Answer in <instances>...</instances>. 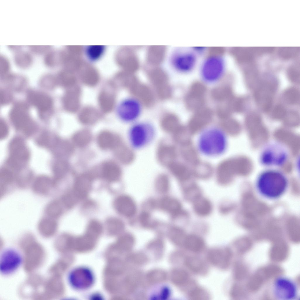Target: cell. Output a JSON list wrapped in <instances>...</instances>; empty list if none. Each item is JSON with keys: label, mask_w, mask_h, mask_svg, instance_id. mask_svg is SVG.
Segmentation results:
<instances>
[{"label": "cell", "mask_w": 300, "mask_h": 300, "mask_svg": "<svg viewBox=\"0 0 300 300\" xmlns=\"http://www.w3.org/2000/svg\"><path fill=\"white\" fill-rule=\"evenodd\" d=\"M275 88L274 83L265 82L261 83L256 90L255 99L258 107L263 111L267 112L270 109Z\"/></svg>", "instance_id": "cell-9"}, {"label": "cell", "mask_w": 300, "mask_h": 300, "mask_svg": "<svg viewBox=\"0 0 300 300\" xmlns=\"http://www.w3.org/2000/svg\"><path fill=\"white\" fill-rule=\"evenodd\" d=\"M193 210L196 214L201 217L209 215L212 210V205L210 201L202 196L193 202Z\"/></svg>", "instance_id": "cell-20"}, {"label": "cell", "mask_w": 300, "mask_h": 300, "mask_svg": "<svg viewBox=\"0 0 300 300\" xmlns=\"http://www.w3.org/2000/svg\"><path fill=\"white\" fill-rule=\"evenodd\" d=\"M175 152L174 147L170 145H164L161 146L158 151V159L162 165L167 167L174 162Z\"/></svg>", "instance_id": "cell-21"}, {"label": "cell", "mask_w": 300, "mask_h": 300, "mask_svg": "<svg viewBox=\"0 0 300 300\" xmlns=\"http://www.w3.org/2000/svg\"><path fill=\"white\" fill-rule=\"evenodd\" d=\"M99 147L104 150H115L122 143L118 135L108 131H103L99 134L97 138Z\"/></svg>", "instance_id": "cell-16"}, {"label": "cell", "mask_w": 300, "mask_h": 300, "mask_svg": "<svg viewBox=\"0 0 300 300\" xmlns=\"http://www.w3.org/2000/svg\"><path fill=\"white\" fill-rule=\"evenodd\" d=\"M272 113L274 116L279 117L286 114V112L283 106L281 105H277L274 108Z\"/></svg>", "instance_id": "cell-41"}, {"label": "cell", "mask_w": 300, "mask_h": 300, "mask_svg": "<svg viewBox=\"0 0 300 300\" xmlns=\"http://www.w3.org/2000/svg\"><path fill=\"white\" fill-rule=\"evenodd\" d=\"M92 138L91 134L88 130H80L76 133L73 137V140L76 145L83 147L89 143Z\"/></svg>", "instance_id": "cell-27"}, {"label": "cell", "mask_w": 300, "mask_h": 300, "mask_svg": "<svg viewBox=\"0 0 300 300\" xmlns=\"http://www.w3.org/2000/svg\"><path fill=\"white\" fill-rule=\"evenodd\" d=\"M100 170L101 176L110 182L118 181L121 175V169L118 165L112 161L105 162L101 166Z\"/></svg>", "instance_id": "cell-17"}, {"label": "cell", "mask_w": 300, "mask_h": 300, "mask_svg": "<svg viewBox=\"0 0 300 300\" xmlns=\"http://www.w3.org/2000/svg\"><path fill=\"white\" fill-rule=\"evenodd\" d=\"M225 69V63L222 58L218 57H211L202 63L200 74L203 81L212 84L216 82L221 78Z\"/></svg>", "instance_id": "cell-5"}, {"label": "cell", "mask_w": 300, "mask_h": 300, "mask_svg": "<svg viewBox=\"0 0 300 300\" xmlns=\"http://www.w3.org/2000/svg\"><path fill=\"white\" fill-rule=\"evenodd\" d=\"M13 60L18 66L25 68L30 66L33 60V55L29 51L22 50L14 53Z\"/></svg>", "instance_id": "cell-24"}, {"label": "cell", "mask_w": 300, "mask_h": 300, "mask_svg": "<svg viewBox=\"0 0 300 300\" xmlns=\"http://www.w3.org/2000/svg\"><path fill=\"white\" fill-rule=\"evenodd\" d=\"M196 62L195 55L192 53L180 49L175 50L171 57V67L176 71L181 73L191 72Z\"/></svg>", "instance_id": "cell-8"}, {"label": "cell", "mask_w": 300, "mask_h": 300, "mask_svg": "<svg viewBox=\"0 0 300 300\" xmlns=\"http://www.w3.org/2000/svg\"><path fill=\"white\" fill-rule=\"evenodd\" d=\"M185 265L188 270L198 275L207 274L209 269L207 262L202 258L195 255H188L185 260Z\"/></svg>", "instance_id": "cell-15"}, {"label": "cell", "mask_w": 300, "mask_h": 300, "mask_svg": "<svg viewBox=\"0 0 300 300\" xmlns=\"http://www.w3.org/2000/svg\"><path fill=\"white\" fill-rule=\"evenodd\" d=\"M43 56L44 62L47 65L49 66H54L59 56V53L52 48Z\"/></svg>", "instance_id": "cell-34"}, {"label": "cell", "mask_w": 300, "mask_h": 300, "mask_svg": "<svg viewBox=\"0 0 300 300\" xmlns=\"http://www.w3.org/2000/svg\"><path fill=\"white\" fill-rule=\"evenodd\" d=\"M8 49L14 53H16L22 50L23 47L21 46H8Z\"/></svg>", "instance_id": "cell-44"}, {"label": "cell", "mask_w": 300, "mask_h": 300, "mask_svg": "<svg viewBox=\"0 0 300 300\" xmlns=\"http://www.w3.org/2000/svg\"><path fill=\"white\" fill-rule=\"evenodd\" d=\"M160 205L163 210L174 216H178L183 212L180 202L170 197H165L160 201Z\"/></svg>", "instance_id": "cell-19"}, {"label": "cell", "mask_w": 300, "mask_h": 300, "mask_svg": "<svg viewBox=\"0 0 300 300\" xmlns=\"http://www.w3.org/2000/svg\"><path fill=\"white\" fill-rule=\"evenodd\" d=\"M114 206L119 213L127 217H132L136 212L137 207L134 202L130 197L126 195L117 197L115 200Z\"/></svg>", "instance_id": "cell-12"}, {"label": "cell", "mask_w": 300, "mask_h": 300, "mask_svg": "<svg viewBox=\"0 0 300 300\" xmlns=\"http://www.w3.org/2000/svg\"><path fill=\"white\" fill-rule=\"evenodd\" d=\"M184 245L188 251L195 253L203 252L206 247L205 242L203 238L193 234L187 235Z\"/></svg>", "instance_id": "cell-18"}, {"label": "cell", "mask_w": 300, "mask_h": 300, "mask_svg": "<svg viewBox=\"0 0 300 300\" xmlns=\"http://www.w3.org/2000/svg\"><path fill=\"white\" fill-rule=\"evenodd\" d=\"M188 297L190 300H202L209 299L210 296L205 289L196 284L188 290Z\"/></svg>", "instance_id": "cell-26"}, {"label": "cell", "mask_w": 300, "mask_h": 300, "mask_svg": "<svg viewBox=\"0 0 300 300\" xmlns=\"http://www.w3.org/2000/svg\"><path fill=\"white\" fill-rule=\"evenodd\" d=\"M87 232L89 235H96L102 231V226L101 223L97 221H91L87 227Z\"/></svg>", "instance_id": "cell-36"}, {"label": "cell", "mask_w": 300, "mask_h": 300, "mask_svg": "<svg viewBox=\"0 0 300 300\" xmlns=\"http://www.w3.org/2000/svg\"><path fill=\"white\" fill-rule=\"evenodd\" d=\"M22 261L20 255L16 250L13 249L5 250L0 256L1 272L5 275L12 273L19 267Z\"/></svg>", "instance_id": "cell-11"}, {"label": "cell", "mask_w": 300, "mask_h": 300, "mask_svg": "<svg viewBox=\"0 0 300 300\" xmlns=\"http://www.w3.org/2000/svg\"><path fill=\"white\" fill-rule=\"evenodd\" d=\"M128 136L132 147L143 148L153 140L155 134L154 127L150 122L141 121L134 123L130 128Z\"/></svg>", "instance_id": "cell-4"}, {"label": "cell", "mask_w": 300, "mask_h": 300, "mask_svg": "<svg viewBox=\"0 0 300 300\" xmlns=\"http://www.w3.org/2000/svg\"><path fill=\"white\" fill-rule=\"evenodd\" d=\"M283 97L287 103L291 105L296 104L300 101L299 91L295 88H289L284 92Z\"/></svg>", "instance_id": "cell-29"}, {"label": "cell", "mask_w": 300, "mask_h": 300, "mask_svg": "<svg viewBox=\"0 0 300 300\" xmlns=\"http://www.w3.org/2000/svg\"><path fill=\"white\" fill-rule=\"evenodd\" d=\"M273 293L277 300H294L298 296L296 284L291 279L284 277H278L275 280Z\"/></svg>", "instance_id": "cell-7"}, {"label": "cell", "mask_w": 300, "mask_h": 300, "mask_svg": "<svg viewBox=\"0 0 300 300\" xmlns=\"http://www.w3.org/2000/svg\"><path fill=\"white\" fill-rule=\"evenodd\" d=\"M10 63L7 57L3 55H1L0 56V72L1 74L4 75L9 70Z\"/></svg>", "instance_id": "cell-37"}, {"label": "cell", "mask_w": 300, "mask_h": 300, "mask_svg": "<svg viewBox=\"0 0 300 300\" xmlns=\"http://www.w3.org/2000/svg\"><path fill=\"white\" fill-rule=\"evenodd\" d=\"M11 98V95L8 92L2 91L1 93V101L3 104L10 101Z\"/></svg>", "instance_id": "cell-42"}, {"label": "cell", "mask_w": 300, "mask_h": 300, "mask_svg": "<svg viewBox=\"0 0 300 300\" xmlns=\"http://www.w3.org/2000/svg\"><path fill=\"white\" fill-rule=\"evenodd\" d=\"M114 150L116 158L124 164H130L134 159V154L133 150L123 143Z\"/></svg>", "instance_id": "cell-22"}, {"label": "cell", "mask_w": 300, "mask_h": 300, "mask_svg": "<svg viewBox=\"0 0 300 300\" xmlns=\"http://www.w3.org/2000/svg\"><path fill=\"white\" fill-rule=\"evenodd\" d=\"M28 98L30 103L41 112L47 111L52 107V104L51 98L44 93L31 91L28 94Z\"/></svg>", "instance_id": "cell-14"}, {"label": "cell", "mask_w": 300, "mask_h": 300, "mask_svg": "<svg viewBox=\"0 0 300 300\" xmlns=\"http://www.w3.org/2000/svg\"><path fill=\"white\" fill-rule=\"evenodd\" d=\"M106 226L108 230L111 232H117L122 230L124 228L123 222L120 220L114 218L108 219L106 222Z\"/></svg>", "instance_id": "cell-33"}, {"label": "cell", "mask_w": 300, "mask_h": 300, "mask_svg": "<svg viewBox=\"0 0 300 300\" xmlns=\"http://www.w3.org/2000/svg\"><path fill=\"white\" fill-rule=\"evenodd\" d=\"M169 181L167 176L162 174L157 178L155 182V187L157 190L161 193H165L168 190Z\"/></svg>", "instance_id": "cell-32"}, {"label": "cell", "mask_w": 300, "mask_h": 300, "mask_svg": "<svg viewBox=\"0 0 300 300\" xmlns=\"http://www.w3.org/2000/svg\"><path fill=\"white\" fill-rule=\"evenodd\" d=\"M288 78L294 82H299L300 81V73L298 70L293 67L289 68L287 72Z\"/></svg>", "instance_id": "cell-39"}, {"label": "cell", "mask_w": 300, "mask_h": 300, "mask_svg": "<svg viewBox=\"0 0 300 300\" xmlns=\"http://www.w3.org/2000/svg\"><path fill=\"white\" fill-rule=\"evenodd\" d=\"M45 212L49 217L55 218L61 213L62 209L59 202L57 200H54L49 203L45 209Z\"/></svg>", "instance_id": "cell-31"}, {"label": "cell", "mask_w": 300, "mask_h": 300, "mask_svg": "<svg viewBox=\"0 0 300 300\" xmlns=\"http://www.w3.org/2000/svg\"><path fill=\"white\" fill-rule=\"evenodd\" d=\"M231 254L227 246L212 248L208 251L207 261L213 266L221 270H226L229 267Z\"/></svg>", "instance_id": "cell-10"}, {"label": "cell", "mask_w": 300, "mask_h": 300, "mask_svg": "<svg viewBox=\"0 0 300 300\" xmlns=\"http://www.w3.org/2000/svg\"><path fill=\"white\" fill-rule=\"evenodd\" d=\"M89 49V56L91 59L93 60L98 59L103 52V47L100 46L91 47Z\"/></svg>", "instance_id": "cell-38"}, {"label": "cell", "mask_w": 300, "mask_h": 300, "mask_svg": "<svg viewBox=\"0 0 300 300\" xmlns=\"http://www.w3.org/2000/svg\"><path fill=\"white\" fill-rule=\"evenodd\" d=\"M184 192L186 199L192 202L202 196L200 188L194 184L188 185L184 188Z\"/></svg>", "instance_id": "cell-28"}, {"label": "cell", "mask_w": 300, "mask_h": 300, "mask_svg": "<svg viewBox=\"0 0 300 300\" xmlns=\"http://www.w3.org/2000/svg\"><path fill=\"white\" fill-rule=\"evenodd\" d=\"M289 156L288 150L285 145L279 142L273 141L262 148L259 155V161L263 166L275 168L283 166Z\"/></svg>", "instance_id": "cell-2"}, {"label": "cell", "mask_w": 300, "mask_h": 300, "mask_svg": "<svg viewBox=\"0 0 300 300\" xmlns=\"http://www.w3.org/2000/svg\"><path fill=\"white\" fill-rule=\"evenodd\" d=\"M168 167L171 173L180 179L182 180H187L188 177V173L180 164L173 162Z\"/></svg>", "instance_id": "cell-30"}, {"label": "cell", "mask_w": 300, "mask_h": 300, "mask_svg": "<svg viewBox=\"0 0 300 300\" xmlns=\"http://www.w3.org/2000/svg\"><path fill=\"white\" fill-rule=\"evenodd\" d=\"M92 182L91 176L88 174H82L77 177L73 193L77 199H83L87 196L91 187Z\"/></svg>", "instance_id": "cell-13"}, {"label": "cell", "mask_w": 300, "mask_h": 300, "mask_svg": "<svg viewBox=\"0 0 300 300\" xmlns=\"http://www.w3.org/2000/svg\"><path fill=\"white\" fill-rule=\"evenodd\" d=\"M289 181L283 172L274 168H267L261 172L255 180V188L262 197L275 200L282 196L287 190Z\"/></svg>", "instance_id": "cell-1"}, {"label": "cell", "mask_w": 300, "mask_h": 300, "mask_svg": "<svg viewBox=\"0 0 300 300\" xmlns=\"http://www.w3.org/2000/svg\"><path fill=\"white\" fill-rule=\"evenodd\" d=\"M57 224L52 218H45L41 219L38 225L39 231L44 235H50L57 230Z\"/></svg>", "instance_id": "cell-23"}, {"label": "cell", "mask_w": 300, "mask_h": 300, "mask_svg": "<svg viewBox=\"0 0 300 300\" xmlns=\"http://www.w3.org/2000/svg\"><path fill=\"white\" fill-rule=\"evenodd\" d=\"M226 141L225 136L221 131L217 128H211L201 135L199 141L200 148L206 155H219L225 150Z\"/></svg>", "instance_id": "cell-3"}, {"label": "cell", "mask_w": 300, "mask_h": 300, "mask_svg": "<svg viewBox=\"0 0 300 300\" xmlns=\"http://www.w3.org/2000/svg\"><path fill=\"white\" fill-rule=\"evenodd\" d=\"M142 110V105L140 101L134 98L129 97L123 99L119 103L116 113L122 121L132 123L139 118Z\"/></svg>", "instance_id": "cell-6"}, {"label": "cell", "mask_w": 300, "mask_h": 300, "mask_svg": "<svg viewBox=\"0 0 300 300\" xmlns=\"http://www.w3.org/2000/svg\"><path fill=\"white\" fill-rule=\"evenodd\" d=\"M166 51V47L163 45H151L147 50L146 56L151 61H160L164 58Z\"/></svg>", "instance_id": "cell-25"}, {"label": "cell", "mask_w": 300, "mask_h": 300, "mask_svg": "<svg viewBox=\"0 0 300 300\" xmlns=\"http://www.w3.org/2000/svg\"><path fill=\"white\" fill-rule=\"evenodd\" d=\"M170 291L169 289L167 287H164L161 291L160 298L162 300H166L169 296Z\"/></svg>", "instance_id": "cell-43"}, {"label": "cell", "mask_w": 300, "mask_h": 300, "mask_svg": "<svg viewBox=\"0 0 300 300\" xmlns=\"http://www.w3.org/2000/svg\"><path fill=\"white\" fill-rule=\"evenodd\" d=\"M149 214L146 212L142 213L139 217L140 221L141 224L144 226L148 227L151 226L153 225Z\"/></svg>", "instance_id": "cell-40"}, {"label": "cell", "mask_w": 300, "mask_h": 300, "mask_svg": "<svg viewBox=\"0 0 300 300\" xmlns=\"http://www.w3.org/2000/svg\"><path fill=\"white\" fill-rule=\"evenodd\" d=\"M28 50L33 55H44L53 48L51 46H29Z\"/></svg>", "instance_id": "cell-35"}]
</instances>
